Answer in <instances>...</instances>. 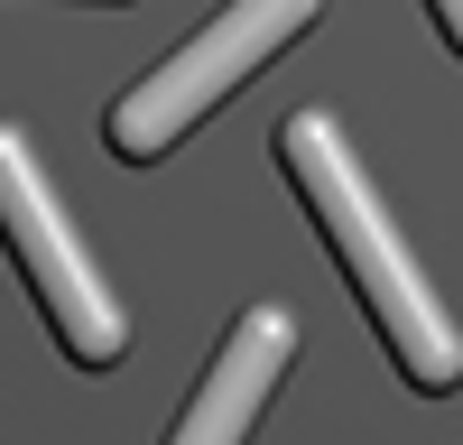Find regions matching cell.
Segmentation results:
<instances>
[{
  "instance_id": "cell-1",
  "label": "cell",
  "mask_w": 463,
  "mask_h": 445,
  "mask_svg": "<svg viewBox=\"0 0 463 445\" xmlns=\"http://www.w3.org/2000/svg\"><path fill=\"white\" fill-rule=\"evenodd\" d=\"M279 167H288V185L306 195V213H316L325 251L343 260L353 297L371 307V325H380V344H390V362L408 371L417 390H454V381H463V334H454V316L436 307L427 270L408 260L399 222L380 213L362 158H353V148H343V130H334V111H288V121H279Z\"/></svg>"
},
{
  "instance_id": "cell-2",
  "label": "cell",
  "mask_w": 463,
  "mask_h": 445,
  "mask_svg": "<svg viewBox=\"0 0 463 445\" xmlns=\"http://www.w3.org/2000/svg\"><path fill=\"white\" fill-rule=\"evenodd\" d=\"M316 10H325V0H232V10L204 19L158 74H139V84L111 102L102 139L121 148V158H167V148L195 130L232 84H250V74L279 56L297 28H316Z\"/></svg>"
},
{
  "instance_id": "cell-3",
  "label": "cell",
  "mask_w": 463,
  "mask_h": 445,
  "mask_svg": "<svg viewBox=\"0 0 463 445\" xmlns=\"http://www.w3.org/2000/svg\"><path fill=\"white\" fill-rule=\"evenodd\" d=\"M0 241H10V260H19L28 297L47 307V325H56L65 362H84V371H111V362L130 353V316H121V297L102 288V270L84 260V241L65 232V213H56V185H47L37 148H28L10 121H0Z\"/></svg>"
},
{
  "instance_id": "cell-4",
  "label": "cell",
  "mask_w": 463,
  "mask_h": 445,
  "mask_svg": "<svg viewBox=\"0 0 463 445\" xmlns=\"http://www.w3.org/2000/svg\"><path fill=\"white\" fill-rule=\"evenodd\" d=\"M288 353H297V316L250 307L241 325L222 334V353H213V371H204V390L185 399V418H176V436H167V445H241V436H250V418H260V399L279 390Z\"/></svg>"
},
{
  "instance_id": "cell-5",
  "label": "cell",
  "mask_w": 463,
  "mask_h": 445,
  "mask_svg": "<svg viewBox=\"0 0 463 445\" xmlns=\"http://www.w3.org/2000/svg\"><path fill=\"white\" fill-rule=\"evenodd\" d=\"M427 10H436V28H445V47L463 56V0H427Z\"/></svg>"
}]
</instances>
